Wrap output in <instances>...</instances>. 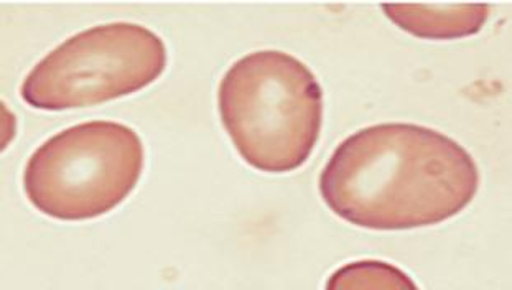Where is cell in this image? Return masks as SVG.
Returning <instances> with one entry per match:
<instances>
[{
    "label": "cell",
    "instance_id": "4",
    "mask_svg": "<svg viewBox=\"0 0 512 290\" xmlns=\"http://www.w3.org/2000/svg\"><path fill=\"white\" fill-rule=\"evenodd\" d=\"M167 47L144 25L114 22L76 33L33 66L22 99L43 111L89 108L159 80Z\"/></svg>",
    "mask_w": 512,
    "mask_h": 290
},
{
    "label": "cell",
    "instance_id": "1",
    "mask_svg": "<svg viewBox=\"0 0 512 290\" xmlns=\"http://www.w3.org/2000/svg\"><path fill=\"white\" fill-rule=\"evenodd\" d=\"M480 188L470 152L442 132L407 122L346 137L320 175L323 202L351 225L399 231L460 215Z\"/></svg>",
    "mask_w": 512,
    "mask_h": 290
},
{
    "label": "cell",
    "instance_id": "5",
    "mask_svg": "<svg viewBox=\"0 0 512 290\" xmlns=\"http://www.w3.org/2000/svg\"><path fill=\"white\" fill-rule=\"evenodd\" d=\"M387 19L399 29L425 40H457L480 33L488 20V4H382Z\"/></svg>",
    "mask_w": 512,
    "mask_h": 290
},
{
    "label": "cell",
    "instance_id": "6",
    "mask_svg": "<svg viewBox=\"0 0 512 290\" xmlns=\"http://www.w3.org/2000/svg\"><path fill=\"white\" fill-rule=\"evenodd\" d=\"M328 289H417L405 272L382 261L351 262L330 277Z\"/></svg>",
    "mask_w": 512,
    "mask_h": 290
},
{
    "label": "cell",
    "instance_id": "2",
    "mask_svg": "<svg viewBox=\"0 0 512 290\" xmlns=\"http://www.w3.org/2000/svg\"><path fill=\"white\" fill-rule=\"evenodd\" d=\"M218 108L244 162L266 174L300 169L323 121V91L305 63L279 50L252 52L221 80Z\"/></svg>",
    "mask_w": 512,
    "mask_h": 290
},
{
    "label": "cell",
    "instance_id": "3",
    "mask_svg": "<svg viewBox=\"0 0 512 290\" xmlns=\"http://www.w3.org/2000/svg\"><path fill=\"white\" fill-rule=\"evenodd\" d=\"M144 160V144L132 127L84 122L33 152L25 165V195L40 213L55 220H93L131 195Z\"/></svg>",
    "mask_w": 512,
    "mask_h": 290
}]
</instances>
